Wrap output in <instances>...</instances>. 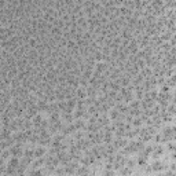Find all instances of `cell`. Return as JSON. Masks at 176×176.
<instances>
[{
  "label": "cell",
  "instance_id": "1",
  "mask_svg": "<svg viewBox=\"0 0 176 176\" xmlns=\"http://www.w3.org/2000/svg\"><path fill=\"white\" fill-rule=\"evenodd\" d=\"M19 165V160L17 157H13L7 164V172L6 173H17V169H18Z\"/></svg>",
  "mask_w": 176,
  "mask_h": 176
},
{
  "label": "cell",
  "instance_id": "2",
  "mask_svg": "<svg viewBox=\"0 0 176 176\" xmlns=\"http://www.w3.org/2000/svg\"><path fill=\"white\" fill-rule=\"evenodd\" d=\"M10 153L13 154V157H21L23 156V149H22V145L21 143H17V145H11V149H10Z\"/></svg>",
  "mask_w": 176,
  "mask_h": 176
},
{
  "label": "cell",
  "instance_id": "3",
  "mask_svg": "<svg viewBox=\"0 0 176 176\" xmlns=\"http://www.w3.org/2000/svg\"><path fill=\"white\" fill-rule=\"evenodd\" d=\"M33 154H35V157H36V158H40V157H43V156L45 154V149H43V147L33 149Z\"/></svg>",
  "mask_w": 176,
  "mask_h": 176
},
{
  "label": "cell",
  "instance_id": "4",
  "mask_svg": "<svg viewBox=\"0 0 176 176\" xmlns=\"http://www.w3.org/2000/svg\"><path fill=\"white\" fill-rule=\"evenodd\" d=\"M76 173H88V168H86V167L78 168V167H77V169H76Z\"/></svg>",
  "mask_w": 176,
  "mask_h": 176
},
{
  "label": "cell",
  "instance_id": "5",
  "mask_svg": "<svg viewBox=\"0 0 176 176\" xmlns=\"http://www.w3.org/2000/svg\"><path fill=\"white\" fill-rule=\"evenodd\" d=\"M44 163V160L40 157V160H37V161H35L33 163V168H37V167H41V164Z\"/></svg>",
  "mask_w": 176,
  "mask_h": 176
}]
</instances>
